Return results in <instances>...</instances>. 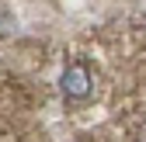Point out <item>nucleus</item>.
I'll return each mask as SVG.
<instances>
[{
    "instance_id": "obj_1",
    "label": "nucleus",
    "mask_w": 146,
    "mask_h": 142,
    "mask_svg": "<svg viewBox=\"0 0 146 142\" xmlns=\"http://www.w3.org/2000/svg\"><path fill=\"white\" fill-rule=\"evenodd\" d=\"M59 94H63V101L70 104V108H80V104L90 101V94H94V73H90V66L84 59H73V62L63 66Z\"/></svg>"
}]
</instances>
